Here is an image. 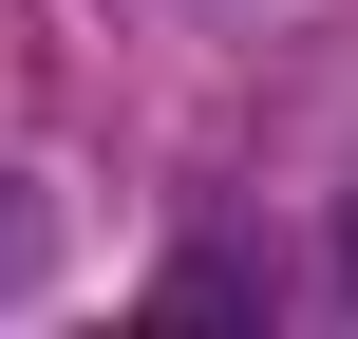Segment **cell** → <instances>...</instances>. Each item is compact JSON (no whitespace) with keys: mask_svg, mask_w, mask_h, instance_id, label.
I'll return each mask as SVG.
<instances>
[{"mask_svg":"<svg viewBox=\"0 0 358 339\" xmlns=\"http://www.w3.org/2000/svg\"><path fill=\"white\" fill-rule=\"evenodd\" d=\"M340 302H358V189H340Z\"/></svg>","mask_w":358,"mask_h":339,"instance_id":"obj_1","label":"cell"}]
</instances>
